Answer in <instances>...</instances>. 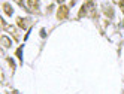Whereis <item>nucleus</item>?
I'll use <instances>...</instances> for the list:
<instances>
[{
	"instance_id": "4",
	"label": "nucleus",
	"mask_w": 124,
	"mask_h": 94,
	"mask_svg": "<svg viewBox=\"0 0 124 94\" xmlns=\"http://www.w3.org/2000/svg\"><path fill=\"white\" fill-rule=\"evenodd\" d=\"M3 11H5L6 15H12V12H14V11H12V6H11L9 3H5V5H3Z\"/></svg>"
},
{
	"instance_id": "1",
	"label": "nucleus",
	"mask_w": 124,
	"mask_h": 94,
	"mask_svg": "<svg viewBox=\"0 0 124 94\" xmlns=\"http://www.w3.org/2000/svg\"><path fill=\"white\" fill-rule=\"evenodd\" d=\"M67 15H69V9H67L66 6H60V7H58V12H57L58 20H64V18H67Z\"/></svg>"
},
{
	"instance_id": "2",
	"label": "nucleus",
	"mask_w": 124,
	"mask_h": 94,
	"mask_svg": "<svg viewBox=\"0 0 124 94\" xmlns=\"http://www.w3.org/2000/svg\"><path fill=\"white\" fill-rule=\"evenodd\" d=\"M2 45H3V48H9L12 45V42L8 36H2Z\"/></svg>"
},
{
	"instance_id": "8",
	"label": "nucleus",
	"mask_w": 124,
	"mask_h": 94,
	"mask_svg": "<svg viewBox=\"0 0 124 94\" xmlns=\"http://www.w3.org/2000/svg\"><path fill=\"white\" fill-rule=\"evenodd\" d=\"M40 36H42V37H46V31L42 30V31H40Z\"/></svg>"
},
{
	"instance_id": "7",
	"label": "nucleus",
	"mask_w": 124,
	"mask_h": 94,
	"mask_svg": "<svg viewBox=\"0 0 124 94\" xmlns=\"http://www.w3.org/2000/svg\"><path fill=\"white\" fill-rule=\"evenodd\" d=\"M23 48H24V46H20L18 49H16V57H18L21 61H23Z\"/></svg>"
},
{
	"instance_id": "5",
	"label": "nucleus",
	"mask_w": 124,
	"mask_h": 94,
	"mask_svg": "<svg viewBox=\"0 0 124 94\" xmlns=\"http://www.w3.org/2000/svg\"><path fill=\"white\" fill-rule=\"evenodd\" d=\"M105 14H106V16L112 18V16H114V11H112V7H106V6H105Z\"/></svg>"
},
{
	"instance_id": "3",
	"label": "nucleus",
	"mask_w": 124,
	"mask_h": 94,
	"mask_svg": "<svg viewBox=\"0 0 124 94\" xmlns=\"http://www.w3.org/2000/svg\"><path fill=\"white\" fill-rule=\"evenodd\" d=\"M16 22H18V25L21 29H27V25H29V20H24V18H18Z\"/></svg>"
},
{
	"instance_id": "6",
	"label": "nucleus",
	"mask_w": 124,
	"mask_h": 94,
	"mask_svg": "<svg viewBox=\"0 0 124 94\" xmlns=\"http://www.w3.org/2000/svg\"><path fill=\"white\" fill-rule=\"evenodd\" d=\"M38 5H39V2H38V0H29V6L31 7V9H36V7H38Z\"/></svg>"
},
{
	"instance_id": "9",
	"label": "nucleus",
	"mask_w": 124,
	"mask_h": 94,
	"mask_svg": "<svg viewBox=\"0 0 124 94\" xmlns=\"http://www.w3.org/2000/svg\"><path fill=\"white\" fill-rule=\"evenodd\" d=\"M57 2H58V3H63V2H64V0H57Z\"/></svg>"
}]
</instances>
